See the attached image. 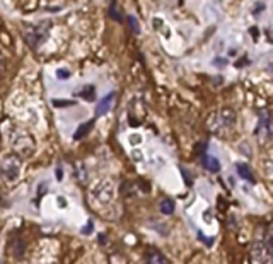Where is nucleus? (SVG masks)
<instances>
[{
	"instance_id": "nucleus-10",
	"label": "nucleus",
	"mask_w": 273,
	"mask_h": 264,
	"mask_svg": "<svg viewBox=\"0 0 273 264\" xmlns=\"http://www.w3.org/2000/svg\"><path fill=\"white\" fill-rule=\"evenodd\" d=\"M75 96L82 97L84 101H94V97H96V87L94 85H84L82 90H79Z\"/></svg>"
},
{
	"instance_id": "nucleus-13",
	"label": "nucleus",
	"mask_w": 273,
	"mask_h": 264,
	"mask_svg": "<svg viewBox=\"0 0 273 264\" xmlns=\"http://www.w3.org/2000/svg\"><path fill=\"white\" fill-rule=\"evenodd\" d=\"M110 16H111L115 21H121V14H120V11H118V4H116V2H111V6H110Z\"/></svg>"
},
{
	"instance_id": "nucleus-12",
	"label": "nucleus",
	"mask_w": 273,
	"mask_h": 264,
	"mask_svg": "<svg viewBox=\"0 0 273 264\" xmlns=\"http://www.w3.org/2000/svg\"><path fill=\"white\" fill-rule=\"evenodd\" d=\"M159 208H161V213L164 215H172V211H174V201L169 200V198H164Z\"/></svg>"
},
{
	"instance_id": "nucleus-3",
	"label": "nucleus",
	"mask_w": 273,
	"mask_h": 264,
	"mask_svg": "<svg viewBox=\"0 0 273 264\" xmlns=\"http://www.w3.org/2000/svg\"><path fill=\"white\" fill-rule=\"evenodd\" d=\"M21 172V159L17 155H6L0 159V177L16 181Z\"/></svg>"
},
{
	"instance_id": "nucleus-11",
	"label": "nucleus",
	"mask_w": 273,
	"mask_h": 264,
	"mask_svg": "<svg viewBox=\"0 0 273 264\" xmlns=\"http://www.w3.org/2000/svg\"><path fill=\"white\" fill-rule=\"evenodd\" d=\"M237 174H239L242 179H248L251 184H254V176L251 174L249 167L246 164H237Z\"/></svg>"
},
{
	"instance_id": "nucleus-9",
	"label": "nucleus",
	"mask_w": 273,
	"mask_h": 264,
	"mask_svg": "<svg viewBox=\"0 0 273 264\" xmlns=\"http://www.w3.org/2000/svg\"><path fill=\"white\" fill-rule=\"evenodd\" d=\"M93 126H94V119L82 123L80 126L75 129V133H73V140H82V138H84L85 135H89V131L93 129Z\"/></svg>"
},
{
	"instance_id": "nucleus-5",
	"label": "nucleus",
	"mask_w": 273,
	"mask_h": 264,
	"mask_svg": "<svg viewBox=\"0 0 273 264\" xmlns=\"http://www.w3.org/2000/svg\"><path fill=\"white\" fill-rule=\"evenodd\" d=\"M256 137L261 140V144H266V142L273 137V118L270 116V112H266V111L259 112Z\"/></svg>"
},
{
	"instance_id": "nucleus-15",
	"label": "nucleus",
	"mask_w": 273,
	"mask_h": 264,
	"mask_svg": "<svg viewBox=\"0 0 273 264\" xmlns=\"http://www.w3.org/2000/svg\"><path fill=\"white\" fill-rule=\"evenodd\" d=\"M56 79H60V80L70 79V72H68L67 68H58V70H56Z\"/></svg>"
},
{
	"instance_id": "nucleus-16",
	"label": "nucleus",
	"mask_w": 273,
	"mask_h": 264,
	"mask_svg": "<svg viewBox=\"0 0 273 264\" xmlns=\"http://www.w3.org/2000/svg\"><path fill=\"white\" fill-rule=\"evenodd\" d=\"M128 23L130 26H132V29H133V33H138V23H137V19L133 16H130L128 17Z\"/></svg>"
},
{
	"instance_id": "nucleus-8",
	"label": "nucleus",
	"mask_w": 273,
	"mask_h": 264,
	"mask_svg": "<svg viewBox=\"0 0 273 264\" xmlns=\"http://www.w3.org/2000/svg\"><path fill=\"white\" fill-rule=\"evenodd\" d=\"M203 166H205V169H209L210 172H219L220 171L219 159L214 157V155H209V154H203Z\"/></svg>"
},
{
	"instance_id": "nucleus-6",
	"label": "nucleus",
	"mask_w": 273,
	"mask_h": 264,
	"mask_svg": "<svg viewBox=\"0 0 273 264\" xmlns=\"http://www.w3.org/2000/svg\"><path fill=\"white\" fill-rule=\"evenodd\" d=\"M115 97H116L115 92H110L108 96L103 97L96 106V116H105L106 112H110V109L113 107V102H115Z\"/></svg>"
},
{
	"instance_id": "nucleus-17",
	"label": "nucleus",
	"mask_w": 273,
	"mask_h": 264,
	"mask_svg": "<svg viewBox=\"0 0 273 264\" xmlns=\"http://www.w3.org/2000/svg\"><path fill=\"white\" fill-rule=\"evenodd\" d=\"M93 227H94V225H93V222L89 220L87 225H85V227L82 228V233H90V232H93Z\"/></svg>"
},
{
	"instance_id": "nucleus-7",
	"label": "nucleus",
	"mask_w": 273,
	"mask_h": 264,
	"mask_svg": "<svg viewBox=\"0 0 273 264\" xmlns=\"http://www.w3.org/2000/svg\"><path fill=\"white\" fill-rule=\"evenodd\" d=\"M145 264H167V259L164 257L159 250L150 249L145 256Z\"/></svg>"
},
{
	"instance_id": "nucleus-14",
	"label": "nucleus",
	"mask_w": 273,
	"mask_h": 264,
	"mask_svg": "<svg viewBox=\"0 0 273 264\" xmlns=\"http://www.w3.org/2000/svg\"><path fill=\"white\" fill-rule=\"evenodd\" d=\"M51 102H53L55 107H60V106L65 107V106H73V104H75V101H67V99H62V101H60V99H53Z\"/></svg>"
},
{
	"instance_id": "nucleus-18",
	"label": "nucleus",
	"mask_w": 273,
	"mask_h": 264,
	"mask_svg": "<svg viewBox=\"0 0 273 264\" xmlns=\"http://www.w3.org/2000/svg\"><path fill=\"white\" fill-rule=\"evenodd\" d=\"M62 177H63V171H62V167H58L56 169V179L62 181Z\"/></svg>"
},
{
	"instance_id": "nucleus-2",
	"label": "nucleus",
	"mask_w": 273,
	"mask_h": 264,
	"mask_svg": "<svg viewBox=\"0 0 273 264\" xmlns=\"http://www.w3.org/2000/svg\"><path fill=\"white\" fill-rule=\"evenodd\" d=\"M51 28L50 21H43V23H36V24H24L23 26V34L24 40L31 46L33 50H38L43 43L48 38V31Z\"/></svg>"
},
{
	"instance_id": "nucleus-1",
	"label": "nucleus",
	"mask_w": 273,
	"mask_h": 264,
	"mask_svg": "<svg viewBox=\"0 0 273 264\" xmlns=\"http://www.w3.org/2000/svg\"><path fill=\"white\" fill-rule=\"evenodd\" d=\"M253 264H273V240L270 233L259 232L251 245Z\"/></svg>"
},
{
	"instance_id": "nucleus-4",
	"label": "nucleus",
	"mask_w": 273,
	"mask_h": 264,
	"mask_svg": "<svg viewBox=\"0 0 273 264\" xmlns=\"http://www.w3.org/2000/svg\"><path fill=\"white\" fill-rule=\"evenodd\" d=\"M215 124H212V131H215L217 135H222L224 129H231L236 121V112L231 109H222L214 114Z\"/></svg>"
}]
</instances>
